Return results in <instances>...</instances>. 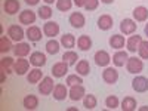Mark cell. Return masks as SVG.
Wrapping results in <instances>:
<instances>
[{"instance_id":"1","label":"cell","mask_w":148,"mask_h":111,"mask_svg":"<svg viewBox=\"0 0 148 111\" xmlns=\"http://www.w3.org/2000/svg\"><path fill=\"white\" fill-rule=\"evenodd\" d=\"M126 68H127V73H130V74H139L144 70V62H142L141 58L132 56V58L127 59Z\"/></svg>"},{"instance_id":"2","label":"cell","mask_w":148,"mask_h":111,"mask_svg":"<svg viewBox=\"0 0 148 111\" xmlns=\"http://www.w3.org/2000/svg\"><path fill=\"white\" fill-rule=\"evenodd\" d=\"M55 89V84H53V79L52 77H43L42 79V83H39V92L40 95H51Z\"/></svg>"},{"instance_id":"3","label":"cell","mask_w":148,"mask_h":111,"mask_svg":"<svg viewBox=\"0 0 148 111\" xmlns=\"http://www.w3.org/2000/svg\"><path fill=\"white\" fill-rule=\"evenodd\" d=\"M136 28H138V24H136V21H135V19L126 18V19H123L120 22V30H121L123 34H126V36L133 34L135 31H136Z\"/></svg>"},{"instance_id":"4","label":"cell","mask_w":148,"mask_h":111,"mask_svg":"<svg viewBox=\"0 0 148 111\" xmlns=\"http://www.w3.org/2000/svg\"><path fill=\"white\" fill-rule=\"evenodd\" d=\"M86 95V90L83 88V84H73L70 86V90H68V96L71 101H80L83 99Z\"/></svg>"},{"instance_id":"5","label":"cell","mask_w":148,"mask_h":111,"mask_svg":"<svg viewBox=\"0 0 148 111\" xmlns=\"http://www.w3.org/2000/svg\"><path fill=\"white\" fill-rule=\"evenodd\" d=\"M8 36H9L14 42L19 43V42H22L24 37H25V31H24V28H22L21 25H10V27L8 28Z\"/></svg>"},{"instance_id":"6","label":"cell","mask_w":148,"mask_h":111,"mask_svg":"<svg viewBox=\"0 0 148 111\" xmlns=\"http://www.w3.org/2000/svg\"><path fill=\"white\" fill-rule=\"evenodd\" d=\"M132 88L135 92H139V93L147 92L148 90V79L144 76H136L132 80Z\"/></svg>"},{"instance_id":"7","label":"cell","mask_w":148,"mask_h":111,"mask_svg":"<svg viewBox=\"0 0 148 111\" xmlns=\"http://www.w3.org/2000/svg\"><path fill=\"white\" fill-rule=\"evenodd\" d=\"M102 80L108 84H114L119 80V71L113 67H105V70L102 71Z\"/></svg>"},{"instance_id":"8","label":"cell","mask_w":148,"mask_h":111,"mask_svg":"<svg viewBox=\"0 0 148 111\" xmlns=\"http://www.w3.org/2000/svg\"><path fill=\"white\" fill-rule=\"evenodd\" d=\"M30 61L25 59V58H19L15 61L14 64V73H16L18 76H24V74H27V71L30 70Z\"/></svg>"},{"instance_id":"9","label":"cell","mask_w":148,"mask_h":111,"mask_svg":"<svg viewBox=\"0 0 148 111\" xmlns=\"http://www.w3.org/2000/svg\"><path fill=\"white\" fill-rule=\"evenodd\" d=\"M43 34L51 37V39H55V36L59 34V24L55 21H47L43 25Z\"/></svg>"},{"instance_id":"10","label":"cell","mask_w":148,"mask_h":111,"mask_svg":"<svg viewBox=\"0 0 148 111\" xmlns=\"http://www.w3.org/2000/svg\"><path fill=\"white\" fill-rule=\"evenodd\" d=\"M14 55L16 56V58H25L28 53H30V51H31V47H30V45L28 43H25V42H19V43H16L15 46H14Z\"/></svg>"},{"instance_id":"11","label":"cell","mask_w":148,"mask_h":111,"mask_svg":"<svg viewBox=\"0 0 148 111\" xmlns=\"http://www.w3.org/2000/svg\"><path fill=\"white\" fill-rule=\"evenodd\" d=\"M93 59H95V64L98 67H108L110 61H111V56H110V53L107 51H98L95 53Z\"/></svg>"},{"instance_id":"12","label":"cell","mask_w":148,"mask_h":111,"mask_svg":"<svg viewBox=\"0 0 148 111\" xmlns=\"http://www.w3.org/2000/svg\"><path fill=\"white\" fill-rule=\"evenodd\" d=\"M68 64L67 62H64V61H61V62H56V64H53V67H52V76L53 77H56V79H61V77H64L65 74L68 73Z\"/></svg>"},{"instance_id":"13","label":"cell","mask_w":148,"mask_h":111,"mask_svg":"<svg viewBox=\"0 0 148 111\" xmlns=\"http://www.w3.org/2000/svg\"><path fill=\"white\" fill-rule=\"evenodd\" d=\"M36 14L31 10V9H25L19 14V22L24 24V25H30V24H34L36 22Z\"/></svg>"},{"instance_id":"14","label":"cell","mask_w":148,"mask_h":111,"mask_svg":"<svg viewBox=\"0 0 148 111\" xmlns=\"http://www.w3.org/2000/svg\"><path fill=\"white\" fill-rule=\"evenodd\" d=\"M25 36L28 37V40L30 42H39V40H42V30L37 27V25H30L28 28H27V31H25Z\"/></svg>"},{"instance_id":"15","label":"cell","mask_w":148,"mask_h":111,"mask_svg":"<svg viewBox=\"0 0 148 111\" xmlns=\"http://www.w3.org/2000/svg\"><path fill=\"white\" fill-rule=\"evenodd\" d=\"M53 98L56 101H64L65 98L68 96V89H67V86L62 84V83H58L55 84V89H53Z\"/></svg>"},{"instance_id":"16","label":"cell","mask_w":148,"mask_h":111,"mask_svg":"<svg viewBox=\"0 0 148 111\" xmlns=\"http://www.w3.org/2000/svg\"><path fill=\"white\" fill-rule=\"evenodd\" d=\"M127 59H129V56H127V52L126 51H117L114 55H113V64L116 65V67H125L126 65V62H127Z\"/></svg>"},{"instance_id":"17","label":"cell","mask_w":148,"mask_h":111,"mask_svg":"<svg viewBox=\"0 0 148 111\" xmlns=\"http://www.w3.org/2000/svg\"><path fill=\"white\" fill-rule=\"evenodd\" d=\"M43 79V71L39 68V67H36L33 70H30V73L27 74V82L30 84H36V83H40Z\"/></svg>"},{"instance_id":"18","label":"cell","mask_w":148,"mask_h":111,"mask_svg":"<svg viewBox=\"0 0 148 111\" xmlns=\"http://www.w3.org/2000/svg\"><path fill=\"white\" fill-rule=\"evenodd\" d=\"M84 22H86V19H84V15L82 12H73L70 15V24L74 28H82L84 25Z\"/></svg>"},{"instance_id":"19","label":"cell","mask_w":148,"mask_h":111,"mask_svg":"<svg viewBox=\"0 0 148 111\" xmlns=\"http://www.w3.org/2000/svg\"><path fill=\"white\" fill-rule=\"evenodd\" d=\"M141 42H142V37H141V36H138V34L130 36L129 39L126 40V47H127V51L132 52V53L136 52L138 47H139V45H141Z\"/></svg>"},{"instance_id":"20","label":"cell","mask_w":148,"mask_h":111,"mask_svg":"<svg viewBox=\"0 0 148 111\" xmlns=\"http://www.w3.org/2000/svg\"><path fill=\"white\" fill-rule=\"evenodd\" d=\"M132 14H133V19L138 22H144L148 19V9L145 6H136Z\"/></svg>"},{"instance_id":"21","label":"cell","mask_w":148,"mask_h":111,"mask_svg":"<svg viewBox=\"0 0 148 111\" xmlns=\"http://www.w3.org/2000/svg\"><path fill=\"white\" fill-rule=\"evenodd\" d=\"M110 46L113 47V49H117V51H120L121 47H125V43H126V40H125V36H121V34H113L110 37Z\"/></svg>"},{"instance_id":"22","label":"cell","mask_w":148,"mask_h":111,"mask_svg":"<svg viewBox=\"0 0 148 111\" xmlns=\"http://www.w3.org/2000/svg\"><path fill=\"white\" fill-rule=\"evenodd\" d=\"M22 104H24V108H25V110L33 111V110H36L37 107H39V98H37L36 95L30 93V95H27L25 98H24Z\"/></svg>"},{"instance_id":"23","label":"cell","mask_w":148,"mask_h":111,"mask_svg":"<svg viewBox=\"0 0 148 111\" xmlns=\"http://www.w3.org/2000/svg\"><path fill=\"white\" fill-rule=\"evenodd\" d=\"M3 9H5V12L8 15H15L19 10V2L18 0H5Z\"/></svg>"},{"instance_id":"24","label":"cell","mask_w":148,"mask_h":111,"mask_svg":"<svg viewBox=\"0 0 148 111\" xmlns=\"http://www.w3.org/2000/svg\"><path fill=\"white\" fill-rule=\"evenodd\" d=\"M30 62H31V65L40 68L46 64V55L42 53V52H33L30 55Z\"/></svg>"},{"instance_id":"25","label":"cell","mask_w":148,"mask_h":111,"mask_svg":"<svg viewBox=\"0 0 148 111\" xmlns=\"http://www.w3.org/2000/svg\"><path fill=\"white\" fill-rule=\"evenodd\" d=\"M98 27L102 31H108L110 28H113V18L110 15H101L98 18Z\"/></svg>"},{"instance_id":"26","label":"cell","mask_w":148,"mask_h":111,"mask_svg":"<svg viewBox=\"0 0 148 111\" xmlns=\"http://www.w3.org/2000/svg\"><path fill=\"white\" fill-rule=\"evenodd\" d=\"M76 71L77 74H80V76H89V73H90V65H89V61H86V59H80L79 62L76 64Z\"/></svg>"},{"instance_id":"27","label":"cell","mask_w":148,"mask_h":111,"mask_svg":"<svg viewBox=\"0 0 148 111\" xmlns=\"http://www.w3.org/2000/svg\"><path fill=\"white\" fill-rule=\"evenodd\" d=\"M120 108L123 111H133L136 110V99L133 96H125V99L121 101L120 104Z\"/></svg>"},{"instance_id":"28","label":"cell","mask_w":148,"mask_h":111,"mask_svg":"<svg viewBox=\"0 0 148 111\" xmlns=\"http://www.w3.org/2000/svg\"><path fill=\"white\" fill-rule=\"evenodd\" d=\"M77 46H79L80 51H84V52L89 51V49L92 47V39L88 34H83V36H80L77 39Z\"/></svg>"},{"instance_id":"29","label":"cell","mask_w":148,"mask_h":111,"mask_svg":"<svg viewBox=\"0 0 148 111\" xmlns=\"http://www.w3.org/2000/svg\"><path fill=\"white\" fill-rule=\"evenodd\" d=\"M14 64H15V59L10 58V56H5V58L0 59V68L8 74H10L14 71Z\"/></svg>"},{"instance_id":"30","label":"cell","mask_w":148,"mask_h":111,"mask_svg":"<svg viewBox=\"0 0 148 111\" xmlns=\"http://www.w3.org/2000/svg\"><path fill=\"white\" fill-rule=\"evenodd\" d=\"M77 59H79V55L74 52V51H71V49H68V51L64 52V55H62V61H64V62H67L68 65H76L77 64Z\"/></svg>"},{"instance_id":"31","label":"cell","mask_w":148,"mask_h":111,"mask_svg":"<svg viewBox=\"0 0 148 111\" xmlns=\"http://www.w3.org/2000/svg\"><path fill=\"white\" fill-rule=\"evenodd\" d=\"M12 49H14V46H12V39L10 37H6V36L0 37V52L6 53V52L12 51Z\"/></svg>"},{"instance_id":"32","label":"cell","mask_w":148,"mask_h":111,"mask_svg":"<svg viewBox=\"0 0 148 111\" xmlns=\"http://www.w3.org/2000/svg\"><path fill=\"white\" fill-rule=\"evenodd\" d=\"M61 45H62L65 49H71V47H74V45H76V37H74L73 34H70V33L61 36Z\"/></svg>"},{"instance_id":"33","label":"cell","mask_w":148,"mask_h":111,"mask_svg":"<svg viewBox=\"0 0 148 111\" xmlns=\"http://www.w3.org/2000/svg\"><path fill=\"white\" fill-rule=\"evenodd\" d=\"M59 46H61V42H58L55 39L47 40V43H46V52L51 53V55H56L59 52Z\"/></svg>"},{"instance_id":"34","label":"cell","mask_w":148,"mask_h":111,"mask_svg":"<svg viewBox=\"0 0 148 111\" xmlns=\"http://www.w3.org/2000/svg\"><path fill=\"white\" fill-rule=\"evenodd\" d=\"M96 104H98V101H96V96L95 95H92V93L84 95V98H83V107L86 110H93L96 107Z\"/></svg>"},{"instance_id":"35","label":"cell","mask_w":148,"mask_h":111,"mask_svg":"<svg viewBox=\"0 0 148 111\" xmlns=\"http://www.w3.org/2000/svg\"><path fill=\"white\" fill-rule=\"evenodd\" d=\"M56 9L61 10V12H67L73 8V0H56Z\"/></svg>"},{"instance_id":"36","label":"cell","mask_w":148,"mask_h":111,"mask_svg":"<svg viewBox=\"0 0 148 111\" xmlns=\"http://www.w3.org/2000/svg\"><path fill=\"white\" fill-rule=\"evenodd\" d=\"M37 12H39L37 15H39L40 19H49V18L52 16V12H53V10L51 9V6H49V5H46V6L39 8V10H37Z\"/></svg>"},{"instance_id":"37","label":"cell","mask_w":148,"mask_h":111,"mask_svg":"<svg viewBox=\"0 0 148 111\" xmlns=\"http://www.w3.org/2000/svg\"><path fill=\"white\" fill-rule=\"evenodd\" d=\"M105 107H107L108 110H116V108H119V107H120V101H119V98H117V96H114V95L108 96L107 99H105Z\"/></svg>"},{"instance_id":"38","label":"cell","mask_w":148,"mask_h":111,"mask_svg":"<svg viewBox=\"0 0 148 111\" xmlns=\"http://www.w3.org/2000/svg\"><path fill=\"white\" fill-rule=\"evenodd\" d=\"M67 86H73V84H82L83 83V79L80 74H68L67 76V80H65Z\"/></svg>"},{"instance_id":"39","label":"cell","mask_w":148,"mask_h":111,"mask_svg":"<svg viewBox=\"0 0 148 111\" xmlns=\"http://www.w3.org/2000/svg\"><path fill=\"white\" fill-rule=\"evenodd\" d=\"M138 53L141 59H148V40H142L139 47H138Z\"/></svg>"},{"instance_id":"40","label":"cell","mask_w":148,"mask_h":111,"mask_svg":"<svg viewBox=\"0 0 148 111\" xmlns=\"http://www.w3.org/2000/svg\"><path fill=\"white\" fill-rule=\"evenodd\" d=\"M99 5V0H86V5H84V9L86 10H95Z\"/></svg>"},{"instance_id":"41","label":"cell","mask_w":148,"mask_h":111,"mask_svg":"<svg viewBox=\"0 0 148 111\" xmlns=\"http://www.w3.org/2000/svg\"><path fill=\"white\" fill-rule=\"evenodd\" d=\"M73 2L77 8H84V5H86V0H73Z\"/></svg>"},{"instance_id":"42","label":"cell","mask_w":148,"mask_h":111,"mask_svg":"<svg viewBox=\"0 0 148 111\" xmlns=\"http://www.w3.org/2000/svg\"><path fill=\"white\" fill-rule=\"evenodd\" d=\"M24 2H25L27 5H30V6H36L37 3L40 2V0H24Z\"/></svg>"},{"instance_id":"43","label":"cell","mask_w":148,"mask_h":111,"mask_svg":"<svg viewBox=\"0 0 148 111\" xmlns=\"http://www.w3.org/2000/svg\"><path fill=\"white\" fill-rule=\"evenodd\" d=\"M6 74H8V73H5V71L2 70V73H0V83H5V79H6Z\"/></svg>"},{"instance_id":"44","label":"cell","mask_w":148,"mask_h":111,"mask_svg":"<svg viewBox=\"0 0 148 111\" xmlns=\"http://www.w3.org/2000/svg\"><path fill=\"white\" fill-rule=\"evenodd\" d=\"M43 2H45L46 5H52L53 2H56V0H43Z\"/></svg>"},{"instance_id":"45","label":"cell","mask_w":148,"mask_h":111,"mask_svg":"<svg viewBox=\"0 0 148 111\" xmlns=\"http://www.w3.org/2000/svg\"><path fill=\"white\" fill-rule=\"evenodd\" d=\"M144 33H145V36L148 37V22L145 24V28H144Z\"/></svg>"},{"instance_id":"46","label":"cell","mask_w":148,"mask_h":111,"mask_svg":"<svg viewBox=\"0 0 148 111\" xmlns=\"http://www.w3.org/2000/svg\"><path fill=\"white\" fill-rule=\"evenodd\" d=\"M101 2H102V3H105V5H110V3H113L114 0H101Z\"/></svg>"},{"instance_id":"47","label":"cell","mask_w":148,"mask_h":111,"mask_svg":"<svg viewBox=\"0 0 148 111\" xmlns=\"http://www.w3.org/2000/svg\"><path fill=\"white\" fill-rule=\"evenodd\" d=\"M139 110H141V111H148V107H147V105H145V107H141V108H139Z\"/></svg>"}]
</instances>
